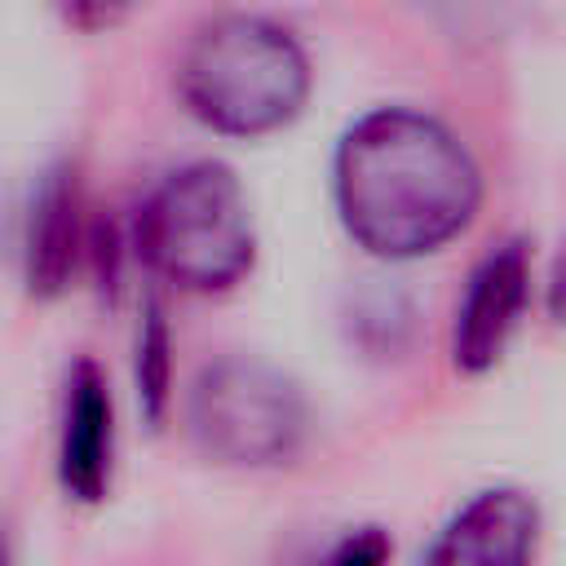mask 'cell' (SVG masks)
Returning <instances> with one entry per match:
<instances>
[{
	"label": "cell",
	"instance_id": "6da1fadb",
	"mask_svg": "<svg viewBox=\"0 0 566 566\" xmlns=\"http://www.w3.org/2000/svg\"><path fill=\"white\" fill-rule=\"evenodd\" d=\"M332 199L345 234L367 256L416 261L473 226L482 168L438 115L376 106L336 142Z\"/></svg>",
	"mask_w": 566,
	"mask_h": 566
},
{
	"label": "cell",
	"instance_id": "7a4b0ae2",
	"mask_svg": "<svg viewBox=\"0 0 566 566\" xmlns=\"http://www.w3.org/2000/svg\"><path fill=\"white\" fill-rule=\"evenodd\" d=\"M314 88L301 40L261 13H217L177 57L181 106L221 137H270L287 128Z\"/></svg>",
	"mask_w": 566,
	"mask_h": 566
},
{
	"label": "cell",
	"instance_id": "3957f363",
	"mask_svg": "<svg viewBox=\"0 0 566 566\" xmlns=\"http://www.w3.org/2000/svg\"><path fill=\"white\" fill-rule=\"evenodd\" d=\"M137 261L190 296L239 287L256 261V226L243 181L221 159L172 168L133 217Z\"/></svg>",
	"mask_w": 566,
	"mask_h": 566
},
{
	"label": "cell",
	"instance_id": "277c9868",
	"mask_svg": "<svg viewBox=\"0 0 566 566\" xmlns=\"http://www.w3.org/2000/svg\"><path fill=\"white\" fill-rule=\"evenodd\" d=\"M186 429L212 464L274 469L301 451L310 411L292 376L252 354H226L199 367L186 394Z\"/></svg>",
	"mask_w": 566,
	"mask_h": 566
},
{
	"label": "cell",
	"instance_id": "5b68a950",
	"mask_svg": "<svg viewBox=\"0 0 566 566\" xmlns=\"http://www.w3.org/2000/svg\"><path fill=\"white\" fill-rule=\"evenodd\" d=\"M544 539L539 500L522 486L473 491L424 544L420 566H535Z\"/></svg>",
	"mask_w": 566,
	"mask_h": 566
},
{
	"label": "cell",
	"instance_id": "8992f818",
	"mask_svg": "<svg viewBox=\"0 0 566 566\" xmlns=\"http://www.w3.org/2000/svg\"><path fill=\"white\" fill-rule=\"evenodd\" d=\"M531 301V248L522 239L495 243L469 274L464 296L455 301V323H451V363L464 376H486Z\"/></svg>",
	"mask_w": 566,
	"mask_h": 566
},
{
	"label": "cell",
	"instance_id": "52a82bcc",
	"mask_svg": "<svg viewBox=\"0 0 566 566\" xmlns=\"http://www.w3.org/2000/svg\"><path fill=\"white\" fill-rule=\"evenodd\" d=\"M115 469V398L93 358H75L62 380L57 486L75 504H102Z\"/></svg>",
	"mask_w": 566,
	"mask_h": 566
},
{
	"label": "cell",
	"instance_id": "ba28073f",
	"mask_svg": "<svg viewBox=\"0 0 566 566\" xmlns=\"http://www.w3.org/2000/svg\"><path fill=\"white\" fill-rule=\"evenodd\" d=\"M84 256H88V221H84L80 177L71 164H53L40 177L27 212V234H22L27 292L40 301L62 296Z\"/></svg>",
	"mask_w": 566,
	"mask_h": 566
},
{
	"label": "cell",
	"instance_id": "9c48e42d",
	"mask_svg": "<svg viewBox=\"0 0 566 566\" xmlns=\"http://www.w3.org/2000/svg\"><path fill=\"white\" fill-rule=\"evenodd\" d=\"M137 398L150 424H159L172 402V336L155 301L146 305L142 327H137Z\"/></svg>",
	"mask_w": 566,
	"mask_h": 566
},
{
	"label": "cell",
	"instance_id": "30bf717a",
	"mask_svg": "<svg viewBox=\"0 0 566 566\" xmlns=\"http://www.w3.org/2000/svg\"><path fill=\"white\" fill-rule=\"evenodd\" d=\"M389 557H394L389 535H385L380 526H358V531H349V535L323 557V566H389Z\"/></svg>",
	"mask_w": 566,
	"mask_h": 566
},
{
	"label": "cell",
	"instance_id": "8fae6325",
	"mask_svg": "<svg viewBox=\"0 0 566 566\" xmlns=\"http://www.w3.org/2000/svg\"><path fill=\"white\" fill-rule=\"evenodd\" d=\"M53 4H57V13H62V22H66V27L97 35V31L119 27L133 0H53Z\"/></svg>",
	"mask_w": 566,
	"mask_h": 566
},
{
	"label": "cell",
	"instance_id": "7c38bea8",
	"mask_svg": "<svg viewBox=\"0 0 566 566\" xmlns=\"http://www.w3.org/2000/svg\"><path fill=\"white\" fill-rule=\"evenodd\" d=\"M544 310L557 327H566V230L557 239V252L548 261V279H544Z\"/></svg>",
	"mask_w": 566,
	"mask_h": 566
}]
</instances>
